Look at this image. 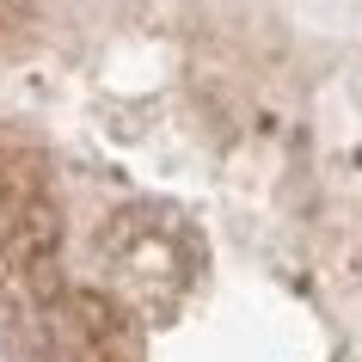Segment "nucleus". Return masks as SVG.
<instances>
[{
  "label": "nucleus",
  "instance_id": "obj_1",
  "mask_svg": "<svg viewBox=\"0 0 362 362\" xmlns=\"http://www.w3.org/2000/svg\"><path fill=\"white\" fill-rule=\"evenodd\" d=\"M25 6H31V0H0V25H13L25 13Z\"/></svg>",
  "mask_w": 362,
  "mask_h": 362
}]
</instances>
